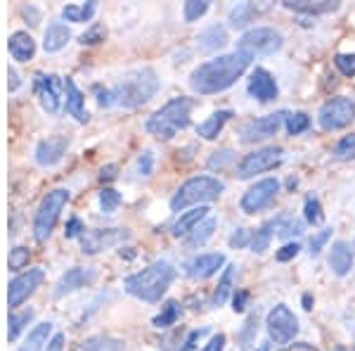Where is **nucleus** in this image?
Returning a JSON list of instances; mask_svg holds the SVG:
<instances>
[{"label":"nucleus","instance_id":"1","mask_svg":"<svg viewBox=\"0 0 355 351\" xmlns=\"http://www.w3.org/2000/svg\"><path fill=\"white\" fill-rule=\"evenodd\" d=\"M249 65H251L249 53L220 55V57H216V60L204 62V65H199L194 69L190 76V85L202 95L220 93V90L230 88V85L246 72Z\"/></svg>","mask_w":355,"mask_h":351},{"label":"nucleus","instance_id":"2","mask_svg":"<svg viewBox=\"0 0 355 351\" xmlns=\"http://www.w3.org/2000/svg\"><path fill=\"white\" fill-rule=\"evenodd\" d=\"M175 278V268L166 261H157L152 266H147L140 273H133L125 278V292L145 302H159L162 295L171 287Z\"/></svg>","mask_w":355,"mask_h":351},{"label":"nucleus","instance_id":"3","mask_svg":"<svg viewBox=\"0 0 355 351\" xmlns=\"http://www.w3.org/2000/svg\"><path fill=\"white\" fill-rule=\"evenodd\" d=\"M159 90V79L152 69H137L130 72L119 81L116 88H112V100L125 109L140 107L150 102Z\"/></svg>","mask_w":355,"mask_h":351},{"label":"nucleus","instance_id":"4","mask_svg":"<svg viewBox=\"0 0 355 351\" xmlns=\"http://www.w3.org/2000/svg\"><path fill=\"white\" fill-rule=\"evenodd\" d=\"M190 109H192L190 97H175V100L166 102L162 109H157L147 119L145 124L147 133H152L154 138H162V140H171L178 131H182L190 124Z\"/></svg>","mask_w":355,"mask_h":351},{"label":"nucleus","instance_id":"5","mask_svg":"<svg viewBox=\"0 0 355 351\" xmlns=\"http://www.w3.org/2000/svg\"><path fill=\"white\" fill-rule=\"evenodd\" d=\"M220 193H223V183L218 181V178H211V176L190 178V181L182 183L180 190L173 195V199H171V209L182 211L190 204L214 202V199L220 197Z\"/></svg>","mask_w":355,"mask_h":351},{"label":"nucleus","instance_id":"6","mask_svg":"<svg viewBox=\"0 0 355 351\" xmlns=\"http://www.w3.org/2000/svg\"><path fill=\"white\" fill-rule=\"evenodd\" d=\"M67 202H69V190L64 188H57L43 197V202L36 211V218H33V238H36L38 243L50 238V233H53V228L57 223V216H60V211L67 206Z\"/></svg>","mask_w":355,"mask_h":351},{"label":"nucleus","instance_id":"7","mask_svg":"<svg viewBox=\"0 0 355 351\" xmlns=\"http://www.w3.org/2000/svg\"><path fill=\"white\" fill-rule=\"evenodd\" d=\"M284 38L279 31H275L270 26H256L251 31H246L239 38V53H249V55H272L282 48Z\"/></svg>","mask_w":355,"mask_h":351},{"label":"nucleus","instance_id":"8","mask_svg":"<svg viewBox=\"0 0 355 351\" xmlns=\"http://www.w3.org/2000/svg\"><path fill=\"white\" fill-rule=\"evenodd\" d=\"M318 119L324 131H339L355 119V102L351 97H331L320 109Z\"/></svg>","mask_w":355,"mask_h":351},{"label":"nucleus","instance_id":"9","mask_svg":"<svg viewBox=\"0 0 355 351\" xmlns=\"http://www.w3.org/2000/svg\"><path fill=\"white\" fill-rule=\"evenodd\" d=\"M284 159V149L272 145V147H263V149H256V152L246 154L239 164V178H251L256 174H263V171H270L275 166H279Z\"/></svg>","mask_w":355,"mask_h":351},{"label":"nucleus","instance_id":"10","mask_svg":"<svg viewBox=\"0 0 355 351\" xmlns=\"http://www.w3.org/2000/svg\"><path fill=\"white\" fill-rule=\"evenodd\" d=\"M266 325H268V335L277 344L291 342V339L296 337V332H299V320H296V316L291 313L289 307H284V304H277V307L268 313Z\"/></svg>","mask_w":355,"mask_h":351},{"label":"nucleus","instance_id":"11","mask_svg":"<svg viewBox=\"0 0 355 351\" xmlns=\"http://www.w3.org/2000/svg\"><path fill=\"white\" fill-rule=\"evenodd\" d=\"M62 88H64V83L55 74H36L33 76V90H36L38 102L48 114H57L62 109Z\"/></svg>","mask_w":355,"mask_h":351},{"label":"nucleus","instance_id":"12","mask_svg":"<svg viewBox=\"0 0 355 351\" xmlns=\"http://www.w3.org/2000/svg\"><path fill=\"white\" fill-rule=\"evenodd\" d=\"M277 193H279L277 178H263V181H259L254 188H249L244 193L242 211L244 214H256V211L266 209V206L277 197Z\"/></svg>","mask_w":355,"mask_h":351},{"label":"nucleus","instance_id":"13","mask_svg":"<svg viewBox=\"0 0 355 351\" xmlns=\"http://www.w3.org/2000/svg\"><path fill=\"white\" fill-rule=\"evenodd\" d=\"M284 119H287V112H275V114H268V117L254 119V122H249V124L242 126V131H239V138H242V142L266 140V138H270V136L277 133Z\"/></svg>","mask_w":355,"mask_h":351},{"label":"nucleus","instance_id":"14","mask_svg":"<svg viewBox=\"0 0 355 351\" xmlns=\"http://www.w3.org/2000/svg\"><path fill=\"white\" fill-rule=\"evenodd\" d=\"M128 230L123 228H107V230H85L81 235V247L85 254H97V252L123 243L128 238Z\"/></svg>","mask_w":355,"mask_h":351},{"label":"nucleus","instance_id":"15","mask_svg":"<svg viewBox=\"0 0 355 351\" xmlns=\"http://www.w3.org/2000/svg\"><path fill=\"white\" fill-rule=\"evenodd\" d=\"M41 280H43V270L41 268H28L26 273L17 275V278L8 287L10 307H19V304L24 302V299L31 295L38 285H41Z\"/></svg>","mask_w":355,"mask_h":351},{"label":"nucleus","instance_id":"16","mask_svg":"<svg viewBox=\"0 0 355 351\" xmlns=\"http://www.w3.org/2000/svg\"><path fill=\"white\" fill-rule=\"evenodd\" d=\"M95 275H97L95 268H71V270H67V273L57 280L55 297H64L67 292H73V290H78V287H85L88 283H93Z\"/></svg>","mask_w":355,"mask_h":351},{"label":"nucleus","instance_id":"17","mask_svg":"<svg viewBox=\"0 0 355 351\" xmlns=\"http://www.w3.org/2000/svg\"><path fill=\"white\" fill-rule=\"evenodd\" d=\"M67 147H69V140H67L64 136L48 138V140L38 142V145H36V154H33V157H36V162L41 164V166H55L62 157H64Z\"/></svg>","mask_w":355,"mask_h":351},{"label":"nucleus","instance_id":"18","mask_svg":"<svg viewBox=\"0 0 355 351\" xmlns=\"http://www.w3.org/2000/svg\"><path fill=\"white\" fill-rule=\"evenodd\" d=\"M223 263H225V256L223 254H199L185 263V273L190 275V278L204 280V278H209V275H214Z\"/></svg>","mask_w":355,"mask_h":351},{"label":"nucleus","instance_id":"19","mask_svg":"<svg viewBox=\"0 0 355 351\" xmlns=\"http://www.w3.org/2000/svg\"><path fill=\"white\" fill-rule=\"evenodd\" d=\"M249 93L261 102H268V100H275L277 97V83L266 69H256L249 79Z\"/></svg>","mask_w":355,"mask_h":351},{"label":"nucleus","instance_id":"20","mask_svg":"<svg viewBox=\"0 0 355 351\" xmlns=\"http://www.w3.org/2000/svg\"><path fill=\"white\" fill-rule=\"evenodd\" d=\"M282 5L287 10H294V13H303V15H327L339 8L336 0H282Z\"/></svg>","mask_w":355,"mask_h":351},{"label":"nucleus","instance_id":"21","mask_svg":"<svg viewBox=\"0 0 355 351\" xmlns=\"http://www.w3.org/2000/svg\"><path fill=\"white\" fill-rule=\"evenodd\" d=\"M8 48H10V55H12L17 62H28L33 57V53H36V41L31 38V33L15 31L8 41Z\"/></svg>","mask_w":355,"mask_h":351},{"label":"nucleus","instance_id":"22","mask_svg":"<svg viewBox=\"0 0 355 351\" xmlns=\"http://www.w3.org/2000/svg\"><path fill=\"white\" fill-rule=\"evenodd\" d=\"M329 268L334 270L336 275H348L353 268V254L348 250L346 243H334L331 245V252H329Z\"/></svg>","mask_w":355,"mask_h":351},{"label":"nucleus","instance_id":"23","mask_svg":"<svg viewBox=\"0 0 355 351\" xmlns=\"http://www.w3.org/2000/svg\"><path fill=\"white\" fill-rule=\"evenodd\" d=\"M64 90H67V112L71 114L76 122L85 124L88 122V112H85V102H83V93L76 88V83L71 79L64 81Z\"/></svg>","mask_w":355,"mask_h":351},{"label":"nucleus","instance_id":"24","mask_svg":"<svg viewBox=\"0 0 355 351\" xmlns=\"http://www.w3.org/2000/svg\"><path fill=\"white\" fill-rule=\"evenodd\" d=\"M69 38H71V31H69V26L60 24V22L50 24L48 28H45V38H43L45 53H60V50L69 43Z\"/></svg>","mask_w":355,"mask_h":351},{"label":"nucleus","instance_id":"25","mask_svg":"<svg viewBox=\"0 0 355 351\" xmlns=\"http://www.w3.org/2000/svg\"><path fill=\"white\" fill-rule=\"evenodd\" d=\"M209 211H211L209 206H197V209L180 214V218H178V221L173 223V228H171V230H173V235H178V238H180V235L192 233V230L197 228L206 216H209Z\"/></svg>","mask_w":355,"mask_h":351},{"label":"nucleus","instance_id":"26","mask_svg":"<svg viewBox=\"0 0 355 351\" xmlns=\"http://www.w3.org/2000/svg\"><path fill=\"white\" fill-rule=\"evenodd\" d=\"M230 117H232L230 109H220V112H216L211 119H206L204 124H199L197 133L202 136V138H206V140H214V138H218V133L223 131V126H225V122Z\"/></svg>","mask_w":355,"mask_h":351},{"label":"nucleus","instance_id":"27","mask_svg":"<svg viewBox=\"0 0 355 351\" xmlns=\"http://www.w3.org/2000/svg\"><path fill=\"white\" fill-rule=\"evenodd\" d=\"M95 3H81V5H64L62 8V17L67 22H76V24H83V22H90L95 15Z\"/></svg>","mask_w":355,"mask_h":351},{"label":"nucleus","instance_id":"28","mask_svg":"<svg viewBox=\"0 0 355 351\" xmlns=\"http://www.w3.org/2000/svg\"><path fill=\"white\" fill-rule=\"evenodd\" d=\"M50 330H53V325L50 323L36 325L31 332H28V339L24 342V347H19L17 351H43V344H48Z\"/></svg>","mask_w":355,"mask_h":351},{"label":"nucleus","instance_id":"29","mask_svg":"<svg viewBox=\"0 0 355 351\" xmlns=\"http://www.w3.org/2000/svg\"><path fill=\"white\" fill-rule=\"evenodd\" d=\"M227 43V31L218 24L209 26L206 31L199 36V45H202L204 50H216V48H223V45Z\"/></svg>","mask_w":355,"mask_h":351},{"label":"nucleus","instance_id":"30","mask_svg":"<svg viewBox=\"0 0 355 351\" xmlns=\"http://www.w3.org/2000/svg\"><path fill=\"white\" fill-rule=\"evenodd\" d=\"M234 270H237V266H227L225 268V273H223V278H220V283L218 287H216V292H214V307H223L225 304V299L230 297V290H232V283H234Z\"/></svg>","mask_w":355,"mask_h":351},{"label":"nucleus","instance_id":"31","mask_svg":"<svg viewBox=\"0 0 355 351\" xmlns=\"http://www.w3.org/2000/svg\"><path fill=\"white\" fill-rule=\"evenodd\" d=\"M272 228H275V221H268L256 230L254 238H251V252L263 254V252L268 250V245H270V240H272Z\"/></svg>","mask_w":355,"mask_h":351},{"label":"nucleus","instance_id":"32","mask_svg":"<svg viewBox=\"0 0 355 351\" xmlns=\"http://www.w3.org/2000/svg\"><path fill=\"white\" fill-rule=\"evenodd\" d=\"M214 228H216V218H206L204 223H199V226L192 230V235L187 238V245H190V247H202L206 240L214 235Z\"/></svg>","mask_w":355,"mask_h":351},{"label":"nucleus","instance_id":"33","mask_svg":"<svg viewBox=\"0 0 355 351\" xmlns=\"http://www.w3.org/2000/svg\"><path fill=\"white\" fill-rule=\"evenodd\" d=\"M31 318H33V309H26V311H21V313H10V327H8L10 342L19 337L21 327H24Z\"/></svg>","mask_w":355,"mask_h":351},{"label":"nucleus","instance_id":"34","mask_svg":"<svg viewBox=\"0 0 355 351\" xmlns=\"http://www.w3.org/2000/svg\"><path fill=\"white\" fill-rule=\"evenodd\" d=\"M178 316H180V307H178V302H166L162 307V313L154 318V325H157V327H168V325L175 323Z\"/></svg>","mask_w":355,"mask_h":351},{"label":"nucleus","instance_id":"35","mask_svg":"<svg viewBox=\"0 0 355 351\" xmlns=\"http://www.w3.org/2000/svg\"><path fill=\"white\" fill-rule=\"evenodd\" d=\"M83 347L88 351H123V344L110 337H90L88 342H83Z\"/></svg>","mask_w":355,"mask_h":351},{"label":"nucleus","instance_id":"36","mask_svg":"<svg viewBox=\"0 0 355 351\" xmlns=\"http://www.w3.org/2000/svg\"><path fill=\"white\" fill-rule=\"evenodd\" d=\"M119 204H121V195H119L116 190H112V188H102L100 209L105 211V214H114V211L119 209Z\"/></svg>","mask_w":355,"mask_h":351},{"label":"nucleus","instance_id":"37","mask_svg":"<svg viewBox=\"0 0 355 351\" xmlns=\"http://www.w3.org/2000/svg\"><path fill=\"white\" fill-rule=\"evenodd\" d=\"M206 10H209L206 0H190V3H185V8H182V17H185V22H197L199 17L206 15Z\"/></svg>","mask_w":355,"mask_h":351},{"label":"nucleus","instance_id":"38","mask_svg":"<svg viewBox=\"0 0 355 351\" xmlns=\"http://www.w3.org/2000/svg\"><path fill=\"white\" fill-rule=\"evenodd\" d=\"M311 126V117L306 112H296V114H289L287 117V131L291 136H299L303 131Z\"/></svg>","mask_w":355,"mask_h":351},{"label":"nucleus","instance_id":"39","mask_svg":"<svg viewBox=\"0 0 355 351\" xmlns=\"http://www.w3.org/2000/svg\"><path fill=\"white\" fill-rule=\"evenodd\" d=\"M334 154L339 159H353L355 157V136H346V138H341L339 142H336V147H334Z\"/></svg>","mask_w":355,"mask_h":351},{"label":"nucleus","instance_id":"40","mask_svg":"<svg viewBox=\"0 0 355 351\" xmlns=\"http://www.w3.org/2000/svg\"><path fill=\"white\" fill-rule=\"evenodd\" d=\"M275 228H279V238H291V235H301L303 233V223L296 221V218L287 216L284 223H275Z\"/></svg>","mask_w":355,"mask_h":351},{"label":"nucleus","instance_id":"41","mask_svg":"<svg viewBox=\"0 0 355 351\" xmlns=\"http://www.w3.org/2000/svg\"><path fill=\"white\" fill-rule=\"evenodd\" d=\"M306 221L313 223V226H318V223L324 221V214H322V206L315 197H308L306 199Z\"/></svg>","mask_w":355,"mask_h":351},{"label":"nucleus","instance_id":"42","mask_svg":"<svg viewBox=\"0 0 355 351\" xmlns=\"http://www.w3.org/2000/svg\"><path fill=\"white\" fill-rule=\"evenodd\" d=\"M254 13V5H249V3H242V5H237V8L230 13V22H232V26H244L246 22H249V15Z\"/></svg>","mask_w":355,"mask_h":351},{"label":"nucleus","instance_id":"43","mask_svg":"<svg viewBox=\"0 0 355 351\" xmlns=\"http://www.w3.org/2000/svg\"><path fill=\"white\" fill-rule=\"evenodd\" d=\"M334 65L343 76H355V55H336Z\"/></svg>","mask_w":355,"mask_h":351},{"label":"nucleus","instance_id":"44","mask_svg":"<svg viewBox=\"0 0 355 351\" xmlns=\"http://www.w3.org/2000/svg\"><path fill=\"white\" fill-rule=\"evenodd\" d=\"M28 263V250L26 247H15L12 252H10V268L17 270V268H24Z\"/></svg>","mask_w":355,"mask_h":351},{"label":"nucleus","instance_id":"45","mask_svg":"<svg viewBox=\"0 0 355 351\" xmlns=\"http://www.w3.org/2000/svg\"><path fill=\"white\" fill-rule=\"evenodd\" d=\"M331 238V230H322V233H318V235H313L311 238V254L313 256H318L320 252H322V247L327 245V240Z\"/></svg>","mask_w":355,"mask_h":351},{"label":"nucleus","instance_id":"46","mask_svg":"<svg viewBox=\"0 0 355 351\" xmlns=\"http://www.w3.org/2000/svg\"><path fill=\"white\" fill-rule=\"evenodd\" d=\"M100 41H105V26L100 24H95L90 31H85L81 36V43H100Z\"/></svg>","mask_w":355,"mask_h":351},{"label":"nucleus","instance_id":"47","mask_svg":"<svg viewBox=\"0 0 355 351\" xmlns=\"http://www.w3.org/2000/svg\"><path fill=\"white\" fill-rule=\"evenodd\" d=\"M152 169H154V154L145 152L140 159H137V171H140V176H150Z\"/></svg>","mask_w":355,"mask_h":351},{"label":"nucleus","instance_id":"48","mask_svg":"<svg viewBox=\"0 0 355 351\" xmlns=\"http://www.w3.org/2000/svg\"><path fill=\"white\" fill-rule=\"evenodd\" d=\"M227 162H232V152L230 149H223V152H214V157L209 159V166L211 169H216V166H225Z\"/></svg>","mask_w":355,"mask_h":351},{"label":"nucleus","instance_id":"49","mask_svg":"<svg viewBox=\"0 0 355 351\" xmlns=\"http://www.w3.org/2000/svg\"><path fill=\"white\" fill-rule=\"evenodd\" d=\"M299 250H301V247L296 245V243L284 245L282 250L277 252V261H289V259H294L296 254H299Z\"/></svg>","mask_w":355,"mask_h":351},{"label":"nucleus","instance_id":"50","mask_svg":"<svg viewBox=\"0 0 355 351\" xmlns=\"http://www.w3.org/2000/svg\"><path fill=\"white\" fill-rule=\"evenodd\" d=\"M246 243H249V230L246 228H239L230 238V247H234V250H242V247H246Z\"/></svg>","mask_w":355,"mask_h":351},{"label":"nucleus","instance_id":"51","mask_svg":"<svg viewBox=\"0 0 355 351\" xmlns=\"http://www.w3.org/2000/svg\"><path fill=\"white\" fill-rule=\"evenodd\" d=\"M223 347H225V335H214L211 337V342L206 344V347L202 349V351H223Z\"/></svg>","mask_w":355,"mask_h":351},{"label":"nucleus","instance_id":"52","mask_svg":"<svg viewBox=\"0 0 355 351\" xmlns=\"http://www.w3.org/2000/svg\"><path fill=\"white\" fill-rule=\"evenodd\" d=\"M81 230H85V228L81 226V221H78V218H71V221L67 223L64 235H67V238H76V235H83Z\"/></svg>","mask_w":355,"mask_h":351},{"label":"nucleus","instance_id":"53","mask_svg":"<svg viewBox=\"0 0 355 351\" xmlns=\"http://www.w3.org/2000/svg\"><path fill=\"white\" fill-rule=\"evenodd\" d=\"M206 332H209V327H202V330H194V332H190V337H187V342H185V347H182L180 351H190L192 347H194V342H197L199 337H204Z\"/></svg>","mask_w":355,"mask_h":351},{"label":"nucleus","instance_id":"54","mask_svg":"<svg viewBox=\"0 0 355 351\" xmlns=\"http://www.w3.org/2000/svg\"><path fill=\"white\" fill-rule=\"evenodd\" d=\"M62 347H64V335H55L50 339V347L45 351H62Z\"/></svg>","mask_w":355,"mask_h":351},{"label":"nucleus","instance_id":"55","mask_svg":"<svg viewBox=\"0 0 355 351\" xmlns=\"http://www.w3.org/2000/svg\"><path fill=\"white\" fill-rule=\"evenodd\" d=\"M21 85V81H19V74L15 72V69H10V90H17Z\"/></svg>","mask_w":355,"mask_h":351},{"label":"nucleus","instance_id":"56","mask_svg":"<svg viewBox=\"0 0 355 351\" xmlns=\"http://www.w3.org/2000/svg\"><path fill=\"white\" fill-rule=\"evenodd\" d=\"M244 302H246V292H239L237 297H234V311H244Z\"/></svg>","mask_w":355,"mask_h":351},{"label":"nucleus","instance_id":"57","mask_svg":"<svg viewBox=\"0 0 355 351\" xmlns=\"http://www.w3.org/2000/svg\"><path fill=\"white\" fill-rule=\"evenodd\" d=\"M282 351H318V349H313L311 344H294V347H287Z\"/></svg>","mask_w":355,"mask_h":351},{"label":"nucleus","instance_id":"58","mask_svg":"<svg viewBox=\"0 0 355 351\" xmlns=\"http://www.w3.org/2000/svg\"><path fill=\"white\" fill-rule=\"evenodd\" d=\"M114 176V166H107V169H102V181L105 178H112Z\"/></svg>","mask_w":355,"mask_h":351},{"label":"nucleus","instance_id":"59","mask_svg":"<svg viewBox=\"0 0 355 351\" xmlns=\"http://www.w3.org/2000/svg\"><path fill=\"white\" fill-rule=\"evenodd\" d=\"M303 307H306V309H313V299H311V295L303 297Z\"/></svg>","mask_w":355,"mask_h":351},{"label":"nucleus","instance_id":"60","mask_svg":"<svg viewBox=\"0 0 355 351\" xmlns=\"http://www.w3.org/2000/svg\"><path fill=\"white\" fill-rule=\"evenodd\" d=\"M259 351H268V344H261V349Z\"/></svg>","mask_w":355,"mask_h":351}]
</instances>
